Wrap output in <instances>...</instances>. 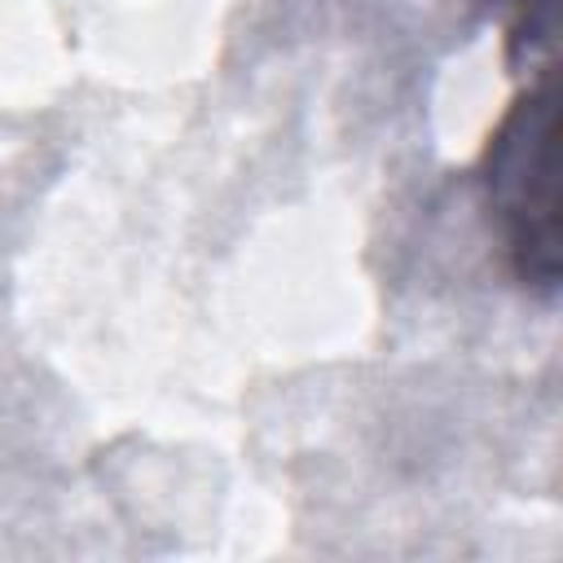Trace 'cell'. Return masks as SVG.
Instances as JSON below:
<instances>
[{
	"label": "cell",
	"instance_id": "6da1fadb",
	"mask_svg": "<svg viewBox=\"0 0 563 563\" xmlns=\"http://www.w3.org/2000/svg\"><path fill=\"white\" fill-rule=\"evenodd\" d=\"M554 66L506 106L479 154V194L510 277L541 295H559V163H554Z\"/></svg>",
	"mask_w": 563,
	"mask_h": 563
},
{
	"label": "cell",
	"instance_id": "7a4b0ae2",
	"mask_svg": "<svg viewBox=\"0 0 563 563\" xmlns=\"http://www.w3.org/2000/svg\"><path fill=\"white\" fill-rule=\"evenodd\" d=\"M506 22V53L515 66L541 70L550 66L559 35V0H484Z\"/></svg>",
	"mask_w": 563,
	"mask_h": 563
}]
</instances>
